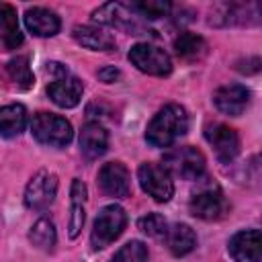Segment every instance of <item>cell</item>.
I'll return each mask as SVG.
<instances>
[{
    "label": "cell",
    "instance_id": "obj_28",
    "mask_svg": "<svg viewBox=\"0 0 262 262\" xmlns=\"http://www.w3.org/2000/svg\"><path fill=\"white\" fill-rule=\"evenodd\" d=\"M98 78H100L102 82H106V84H111V82H115V80L119 78V70H117L115 66H106V68H102V70H98Z\"/></svg>",
    "mask_w": 262,
    "mask_h": 262
},
{
    "label": "cell",
    "instance_id": "obj_4",
    "mask_svg": "<svg viewBox=\"0 0 262 262\" xmlns=\"http://www.w3.org/2000/svg\"><path fill=\"white\" fill-rule=\"evenodd\" d=\"M164 170L182 180H199L205 174V156L192 145H180L164 156Z\"/></svg>",
    "mask_w": 262,
    "mask_h": 262
},
{
    "label": "cell",
    "instance_id": "obj_8",
    "mask_svg": "<svg viewBox=\"0 0 262 262\" xmlns=\"http://www.w3.org/2000/svg\"><path fill=\"white\" fill-rule=\"evenodd\" d=\"M137 180L143 192H147L158 203H168L174 194V182L172 176L164 170V166L145 162L137 168Z\"/></svg>",
    "mask_w": 262,
    "mask_h": 262
},
{
    "label": "cell",
    "instance_id": "obj_10",
    "mask_svg": "<svg viewBox=\"0 0 262 262\" xmlns=\"http://www.w3.org/2000/svg\"><path fill=\"white\" fill-rule=\"evenodd\" d=\"M205 137L209 145L215 149V156L219 162L229 164L239 154V137L235 129H231L225 123H213L205 129Z\"/></svg>",
    "mask_w": 262,
    "mask_h": 262
},
{
    "label": "cell",
    "instance_id": "obj_16",
    "mask_svg": "<svg viewBox=\"0 0 262 262\" xmlns=\"http://www.w3.org/2000/svg\"><path fill=\"white\" fill-rule=\"evenodd\" d=\"M108 147V133L98 123H86L80 131V149L88 160L100 158Z\"/></svg>",
    "mask_w": 262,
    "mask_h": 262
},
{
    "label": "cell",
    "instance_id": "obj_9",
    "mask_svg": "<svg viewBox=\"0 0 262 262\" xmlns=\"http://www.w3.org/2000/svg\"><path fill=\"white\" fill-rule=\"evenodd\" d=\"M57 194V176L49 170H39L25 188V205L33 211L47 209Z\"/></svg>",
    "mask_w": 262,
    "mask_h": 262
},
{
    "label": "cell",
    "instance_id": "obj_24",
    "mask_svg": "<svg viewBox=\"0 0 262 262\" xmlns=\"http://www.w3.org/2000/svg\"><path fill=\"white\" fill-rule=\"evenodd\" d=\"M6 72L10 76V80L23 88V90H29L33 84H35V78H33V72H31V66H29V57L27 55H16L12 57L8 63H6Z\"/></svg>",
    "mask_w": 262,
    "mask_h": 262
},
{
    "label": "cell",
    "instance_id": "obj_27",
    "mask_svg": "<svg viewBox=\"0 0 262 262\" xmlns=\"http://www.w3.org/2000/svg\"><path fill=\"white\" fill-rule=\"evenodd\" d=\"M139 229L149 237H164L168 231V223L160 213H147L137 221Z\"/></svg>",
    "mask_w": 262,
    "mask_h": 262
},
{
    "label": "cell",
    "instance_id": "obj_2",
    "mask_svg": "<svg viewBox=\"0 0 262 262\" xmlns=\"http://www.w3.org/2000/svg\"><path fill=\"white\" fill-rule=\"evenodd\" d=\"M127 225V213L121 205H106L100 209V213L94 219L92 233H90V244L94 250H102L111 246L125 229Z\"/></svg>",
    "mask_w": 262,
    "mask_h": 262
},
{
    "label": "cell",
    "instance_id": "obj_7",
    "mask_svg": "<svg viewBox=\"0 0 262 262\" xmlns=\"http://www.w3.org/2000/svg\"><path fill=\"white\" fill-rule=\"evenodd\" d=\"M129 61L143 74L149 76H168L172 72V59L170 55L158 47V45H149V43H137L129 49Z\"/></svg>",
    "mask_w": 262,
    "mask_h": 262
},
{
    "label": "cell",
    "instance_id": "obj_6",
    "mask_svg": "<svg viewBox=\"0 0 262 262\" xmlns=\"http://www.w3.org/2000/svg\"><path fill=\"white\" fill-rule=\"evenodd\" d=\"M92 20L98 25H108V27H117V29H125L133 35H139L145 31L141 16L131 8V4H123V2H106L102 6H98L92 12Z\"/></svg>",
    "mask_w": 262,
    "mask_h": 262
},
{
    "label": "cell",
    "instance_id": "obj_25",
    "mask_svg": "<svg viewBox=\"0 0 262 262\" xmlns=\"http://www.w3.org/2000/svg\"><path fill=\"white\" fill-rule=\"evenodd\" d=\"M111 262H147V248L139 239H131L119 248Z\"/></svg>",
    "mask_w": 262,
    "mask_h": 262
},
{
    "label": "cell",
    "instance_id": "obj_3",
    "mask_svg": "<svg viewBox=\"0 0 262 262\" xmlns=\"http://www.w3.org/2000/svg\"><path fill=\"white\" fill-rule=\"evenodd\" d=\"M31 133L39 143L51 145V147L68 145L74 135L70 121L53 113H37L31 123Z\"/></svg>",
    "mask_w": 262,
    "mask_h": 262
},
{
    "label": "cell",
    "instance_id": "obj_18",
    "mask_svg": "<svg viewBox=\"0 0 262 262\" xmlns=\"http://www.w3.org/2000/svg\"><path fill=\"white\" fill-rule=\"evenodd\" d=\"M74 39L92 51H113L117 47V41L113 35H108L106 31L98 29V27H90V25H78L72 31Z\"/></svg>",
    "mask_w": 262,
    "mask_h": 262
},
{
    "label": "cell",
    "instance_id": "obj_1",
    "mask_svg": "<svg viewBox=\"0 0 262 262\" xmlns=\"http://www.w3.org/2000/svg\"><path fill=\"white\" fill-rule=\"evenodd\" d=\"M186 131H188V113L184 106L172 102L154 115L145 131V139L154 147H168Z\"/></svg>",
    "mask_w": 262,
    "mask_h": 262
},
{
    "label": "cell",
    "instance_id": "obj_22",
    "mask_svg": "<svg viewBox=\"0 0 262 262\" xmlns=\"http://www.w3.org/2000/svg\"><path fill=\"white\" fill-rule=\"evenodd\" d=\"M174 51L182 59H201L207 53V43L196 33H180L174 39Z\"/></svg>",
    "mask_w": 262,
    "mask_h": 262
},
{
    "label": "cell",
    "instance_id": "obj_13",
    "mask_svg": "<svg viewBox=\"0 0 262 262\" xmlns=\"http://www.w3.org/2000/svg\"><path fill=\"white\" fill-rule=\"evenodd\" d=\"M82 92H84L82 82H80L76 76H70V74L57 76V78L47 86L49 98H51L57 106H61V108H74V106L82 100Z\"/></svg>",
    "mask_w": 262,
    "mask_h": 262
},
{
    "label": "cell",
    "instance_id": "obj_19",
    "mask_svg": "<svg viewBox=\"0 0 262 262\" xmlns=\"http://www.w3.org/2000/svg\"><path fill=\"white\" fill-rule=\"evenodd\" d=\"M0 43L6 51L16 49L23 43V33L18 29L16 10L6 2H0Z\"/></svg>",
    "mask_w": 262,
    "mask_h": 262
},
{
    "label": "cell",
    "instance_id": "obj_12",
    "mask_svg": "<svg viewBox=\"0 0 262 262\" xmlns=\"http://www.w3.org/2000/svg\"><path fill=\"white\" fill-rule=\"evenodd\" d=\"M227 250L235 262H260L262 256V237L258 229H244L237 231L229 244Z\"/></svg>",
    "mask_w": 262,
    "mask_h": 262
},
{
    "label": "cell",
    "instance_id": "obj_14",
    "mask_svg": "<svg viewBox=\"0 0 262 262\" xmlns=\"http://www.w3.org/2000/svg\"><path fill=\"white\" fill-rule=\"evenodd\" d=\"M213 102L221 113L237 117L246 111V106L250 102V90L242 84H225L215 90Z\"/></svg>",
    "mask_w": 262,
    "mask_h": 262
},
{
    "label": "cell",
    "instance_id": "obj_11",
    "mask_svg": "<svg viewBox=\"0 0 262 262\" xmlns=\"http://www.w3.org/2000/svg\"><path fill=\"white\" fill-rule=\"evenodd\" d=\"M100 188L117 199H127L131 194V174L123 162H108L98 172Z\"/></svg>",
    "mask_w": 262,
    "mask_h": 262
},
{
    "label": "cell",
    "instance_id": "obj_21",
    "mask_svg": "<svg viewBox=\"0 0 262 262\" xmlns=\"http://www.w3.org/2000/svg\"><path fill=\"white\" fill-rule=\"evenodd\" d=\"M27 127V108L23 104H6L0 106V135L16 137Z\"/></svg>",
    "mask_w": 262,
    "mask_h": 262
},
{
    "label": "cell",
    "instance_id": "obj_23",
    "mask_svg": "<svg viewBox=\"0 0 262 262\" xmlns=\"http://www.w3.org/2000/svg\"><path fill=\"white\" fill-rule=\"evenodd\" d=\"M29 239H31V244H33L35 248H39V250H43V252L53 250L55 239H57L53 223H51L49 219H45V217L37 219V221L33 223L31 231H29Z\"/></svg>",
    "mask_w": 262,
    "mask_h": 262
},
{
    "label": "cell",
    "instance_id": "obj_15",
    "mask_svg": "<svg viewBox=\"0 0 262 262\" xmlns=\"http://www.w3.org/2000/svg\"><path fill=\"white\" fill-rule=\"evenodd\" d=\"M25 25L37 37H53V35H57V31L61 27V20L53 10L33 6L25 12Z\"/></svg>",
    "mask_w": 262,
    "mask_h": 262
},
{
    "label": "cell",
    "instance_id": "obj_20",
    "mask_svg": "<svg viewBox=\"0 0 262 262\" xmlns=\"http://www.w3.org/2000/svg\"><path fill=\"white\" fill-rule=\"evenodd\" d=\"M164 237H166L168 250L178 258L190 254L196 246V235H194L192 227L186 225V223H174L172 227H168Z\"/></svg>",
    "mask_w": 262,
    "mask_h": 262
},
{
    "label": "cell",
    "instance_id": "obj_17",
    "mask_svg": "<svg viewBox=\"0 0 262 262\" xmlns=\"http://www.w3.org/2000/svg\"><path fill=\"white\" fill-rule=\"evenodd\" d=\"M70 196H72V203H70V221H68V235L74 239L80 235V229L84 225V219H86V211H84V203H86V196H88V188L82 180L74 178L72 180V188H70Z\"/></svg>",
    "mask_w": 262,
    "mask_h": 262
},
{
    "label": "cell",
    "instance_id": "obj_26",
    "mask_svg": "<svg viewBox=\"0 0 262 262\" xmlns=\"http://www.w3.org/2000/svg\"><path fill=\"white\" fill-rule=\"evenodd\" d=\"M131 8L143 16V18H160V16H166L172 8L170 2H162V0H143V2H133Z\"/></svg>",
    "mask_w": 262,
    "mask_h": 262
},
{
    "label": "cell",
    "instance_id": "obj_5",
    "mask_svg": "<svg viewBox=\"0 0 262 262\" xmlns=\"http://www.w3.org/2000/svg\"><path fill=\"white\" fill-rule=\"evenodd\" d=\"M201 186L192 192L188 201V209L194 217L205 221H217L227 213V201L221 192V188L215 182H203L199 178Z\"/></svg>",
    "mask_w": 262,
    "mask_h": 262
}]
</instances>
